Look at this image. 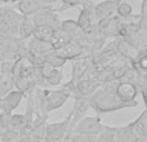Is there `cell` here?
<instances>
[{"label":"cell","mask_w":147,"mask_h":142,"mask_svg":"<svg viewBox=\"0 0 147 142\" xmlns=\"http://www.w3.org/2000/svg\"><path fill=\"white\" fill-rule=\"evenodd\" d=\"M88 98L89 107L93 109L98 114H106V112H115L123 109H132L137 106V101L124 102L119 98L115 93L106 91L105 88L99 87L96 92L90 94Z\"/></svg>","instance_id":"obj_1"},{"label":"cell","mask_w":147,"mask_h":142,"mask_svg":"<svg viewBox=\"0 0 147 142\" xmlns=\"http://www.w3.org/2000/svg\"><path fill=\"white\" fill-rule=\"evenodd\" d=\"M16 89L22 92L25 97L36 87L35 66L28 57H18L14 60L10 72Z\"/></svg>","instance_id":"obj_2"},{"label":"cell","mask_w":147,"mask_h":142,"mask_svg":"<svg viewBox=\"0 0 147 142\" xmlns=\"http://www.w3.org/2000/svg\"><path fill=\"white\" fill-rule=\"evenodd\" d=\"M63 81V72L61 69H54L47 64L35 67V84L39 88L58 87Z\"/></svg>","instance_id":"obj_3"},{"label":"cell","mask_w":147,"mask_h":142,"mask_svg":"<svg viewBox=\"0 0 147 142\" xmlns=\"http://www.w3.org/2000/svg\"><path fill=\"white\" fill-rule=\"evenodd\" d=\"M30 18L35 26L45 25V26H51L53 28H58L59 22H61V18L58 17V13L56 12L54 7H52V5H43Z\"/></svg>","instance_id":"obj_4"},{"label":"cell","mask_w":147,"mask_h":142,"mask_svg":"<svg viewBox=\"0 0 147 142\" xmlns=\"http://www.w3.org/2000/svg\"><path fill=\"white\" fill-rule=\"evenodd\" d=\"M70 122H71V114L62 122L51 123V124L45 125V136L44 140L51 141V142H62L65 136L67 135L70 128Z\"/></svg>","instance_id":"obj_5"},{"label":"cell","mask_w":147,"mask_h":142,"mask_svg":"<svg viewBox=\"0 0 147 142\" xmlns=\"http://www.w3.org/2000/svg\"><path fill=\"white\" fill-rule=\"evenodd\" d=\"M79 28L83 32H89V31L94 30L97 23V18L94 14V4L88 0L84 5H81V10L79 13V17L76 20Z\"/></svg>","instance_id":"obj_6"},{"label":"cell","mask_w":147,"mask_h":142,"mask_svg":"<svg viewBox=\"0 0 147 142\" xmlns=\"http://www.w3.org/2000/svg\"><path fill=\"white\" fill-rule=\"evenodd\" d=\"M103 124L101 123V119L98 116H84L74 125L72 135L76 133H83V135H92L97 136L101 132Z\"/></svg>","instance_id":"obj_7"},{"label":"cell","mask_w":147,"mask_h":142,"mask_svg":"<svg viewBox=\"0 0 147 142\" xmlns=\"http://www.w3.org/2000/svg\"><path fill=\"white\" fill-rule=\"evenodd\" d=\"M25 98V94L20 92L18 89H12L8 92L4 97H1V111L8 112V114H13L16 109L20 106L22 99Z\"/></svg>","instance_id":"obj_8"},{"label":"cell","mask_w":147,"mask_h":142,"mask_svg":"<svg viewBox=\"0 0 147 142\" xmlns=\"http://www.w3.org/2000/svg\"><path fill=\"white\" fill-rule=\"evenodd\" d=\"M115 94L124 102H133L140 94V91L136 87V84L130 81H119L115 89Z\"/></svg>","instance_id":"obj_9"},{"label":"cell","mask_w":147,"mask_h":142,"mask_svg":"<svg viewBox=\"0 0 147 142\" xmlns=\"http://www.w3.org/2000/svg\"><path fill=\"white\" fill-rule=\"evenodd\" d=\"M92 64V57H80L78 60H74L71 64V80L70 83H75L79 79H81L86 74L89 66Z\"/></svg>","instance_id":"obj_10"},{"label":"cell","mask_w":147,"mask_h":142,"mask_svg":"<svg viewBox=\"0 0 147 142\" xmlns=\"http://www.w3.org/2000/svg\"><path fill=\"white\" fill-rule=\"evenodd\" d=\"M58 54L62 56L66 61H74L78 60L80 57H84V48L79 43L71 40L70 43H67L65 47H62L61 49H58Z\"/></svg>","instance_id":"obj_11"},{"label":"cell","mask_w":147,"mask_h":142,"mask_svg":"<svg viewBox=\"0 0 147 142\" xmlns=\"http://www.w3.org/2000/svg\"><path fill=\"white\" fill-rule=\"evenodd\" d=\"M116 5L117 4L115 0H103L98 4H94V14H96L97 21L114 16L115 10H116Z\"/></svg>","instance_id":"obj_12"},{"label":"cell","mask_w":147,"mask_h":142,"mask_svg":"<svg viewBox=\"0 0 147 142\" xmlns=\"http://www.w3.org/2000/svg\"><path fill=\"white\" fill-rule=\"evenodd\" d=\"M130 124L133 132L140 138V142H147V110H143L140 116Z\"/></svg>","instance_id":"obj_13"},{"label":"cell","mask_w":147,"mask_h":142,"mask_svg":"<svg viewBox=\"0 0 147 142\" xmlns=\"http://www.w3.org/2000/svg\"><path fill=\"white\" fill-rule=\"evenodd\" d=\"M43 5L36 0H20L16 3V10L23 17H32Z\"/></svg>","instance_id":"obj_14"},{"label":"cell","mask_w":147,"mask_h":142,"mask_svg":"<svg viewBox=\"0 0 147 142\" xmlns=\"http://www.w3.org/2000/svg\"><path fill=\"white\" fill-rule=\"evenodd\" d=\"M71 40H72L71 36H70L67 32L62 31L61 28L58 27V28H54L53 35H52L51 40H49V44L52 45L53 51H58V49H61L62 47H65L67 43H70Z\"/></svg>","instance_id":"obj_15"},{"label":"cell","mask_w":147,"mask_h":142,"mask_svg":"<svg viewBox=\"0 0 147 142\" xmlns=\"http://www.w3.org/2000/svg\"><path fill=\"white\" fill-rule=\"evenodd\" d=\"M34 28H35V25L31 21V18L22 17V20L20 21V23L17 26V36L22 40H28L32 36Z\"/></svg>","instance_id":"obj_16"},{"label":"cell","mask_w":147,"mask_h":142,"mask_svg":"<svg viewBox=\"0 0 147 142\" xmlns=\"http://www.w3.org/2000/svg\"><path fill=\"white\" fill-rule=\"evenodd\" d=\"M115 142H140V138L136 136L132 129V124H127L123 127H117Z\"/></svg>","instance_id":"obj_17"},{"label":"cell","mask_w":147,"mask_h":142,"mask_svg":"<svg viewBox=\"0 0 147 142\" xmlns=\"http://www.w3.org/2000/svg\"><path fill=\"white\" fill-rule=\"evenodd\" d=\"M44 64L49 65V66L54 67V69H62V67L66 65V60L62 56H59L57 51H51L49 53H47L44 56Z\"/></svg>","instance_id":"obj_18"},{"label":"cell","mask_w":147,"mask_h":142,"mask_svg":"<svg viewBox=\"0 0 147 142\" xmlns=\"http://www.w3.org/2000/svg\"><path fill=\"white\" fill-rule=\"evenodd\" d=\"M116 131L117 127H111V125H103L101 132L96 136L94 142H115L116 138Z\"/></svg>","instance_id":"obj_19"},{"label":"cell","mask_w":147,"mask_h":142,"mask_svg":"<svg viewBox=\"0 0 147 142\" xmlns=\"http://www.w3.org/2000/svg\"><path fill=\"white\" fill-rule=\"evenodd\" d=\"M53 31H54V28L51 27V26H45V25L35 26L34 32H32V36H31V38L36 39V40L48 41V43H49L52 35H53Z\"/></svg>","instance_id":"obj_20"},{"label":"cell","mask_w":147,"mask_h":142,"mask_svg":"<svg viewBox=\"0 0 147 142\" xmlns=\"http://www.w3.org/2000/svg\"><path fill=\"white\" fill-rule=\"evenodd\" d=\"M59 28H61L62 31L69 34V35L71 36V39L76 35V34H79L81 31L80 28H79L78 23H76V20H71V18L61 20V22H59Z\"/></svg>","instance_id":"obj_21"},{"label":"cell","mask_w":147,"mask_h":142,"mask_svg":"<svg viewBox=\"0 0 147 142\" xmlns=\"http://www.w3.org/2000/svg\"><path fill=\"white\" fill-rule=\"evenodd\" d=\"M23 128H30L26 124V120L23 114H12L9 119V124H8V129L10 131H21Z\"/></svg>","instance_id":"obj_22"},{"label":"cell","mask_w":147,"mask_h":142,"mask_svg":"<svg viewBox=\"0 0 147 142\" xmlns=\"http://www.w3.org/2000/svg\"><path fill=\"white\" fill-rule=\"evenodd\" d=\"M14 81H13L12 76L5 75V74H0V98L4 97L8 92L14 89Z\"/></svg>","instance_id":"obj_23"},{"label":"cell","mask_w":147,"mask_h":142,"mask_svg":"<svg viewBox=\"0 0 147 142\" xmlns=\"http://www.w3.org/2000/svg\"><path fill=\"white\" fill-rule=\"evenodd\" d=\"M115 14H116L119 18H129L133 16V7L129 4V3L121 0L120 3H117Z\"/></svg>","instance_id":"obj_24"},{"label":"cell","mask_w":147,"mask_h":142,"mask_svg":"<svg viewBox=\"0 0 147 142\" xmlns=\"http://www.w3.org/2000/svg\"><path fill=\"white\" fill-rule=\"evenodd\" d=\"M88 0H59L61 5L58 8H54L56 12H63V10H69L70 8H74V7H81L84 5Z\"/></svg>","instance_id":"obj_25"},{"label":"cell","mask_w":147,"mask_h":142,"mask_svg":"<svg viewBox=\"0 0 147 142\" xmlns=\"http://www.w3.org/2000/svg\"><path fill=\"white\" fill-rule=\"evenodd\" d=\"M94 141H96V136L83 135V133L71 135V137H70V142H94Z\"/></svg>","instance_id":"obj_26"},{"label":"cell","mask_w":147,"mask_h":142,"mask_svg":"<svg viewBox=\"0 0 147 142\" xmlns=\"http://www.w3.org/2000/svg\"><path fill=\"white\" fill-rule=\"evenodd\" d=\"M36 1L40 3L41 5H52V7H53L54 4L59 3V0H36Z\"/></svg>","instance_id":"obj_27"},{"label":"cell","mask_w":147,"mask_h":142,"mask_svg":"<svg viewBox=\"0 0 147 142\" xmlns=\"http://www.w3.org/2000/svg\"><path fill=\"white\" fill-rule=\"evenodd\" d=\"M20 0H7V3H10V4H16V3H18Z\"/></svg>","instance_id":"obj_28"},{"label":"cell","mask_w":147,"mask_h":142,"mask_svg":"<svg viewBox=\"0 0 147 142\" xmlns=\"http://www.w3.org/2000/svg\"><path fill=\"white\" fill-rule=\"evenodd\" d=\"M0 142H4V138H3V135H0Z\"/></svg>","instance_id":"obj_29"},{"label":"cell","mask_w":147,"mask_h":142,"mask_svg":"<svg viewBox=\"0 0 147 142\" xmlns=\"http://www.w3.org/2000/svg\"><path fill=\"white\" fill-rule=\"evenodd\" d=\"M0 1H3V3H7V0H0Z\"/></svg>","instance_id":"obj_30"},{"label":"cell","mask_w":147,"mask_h":142,"mask_svg":"<svg viewBox=\"0 0 147 142\" xmlns=\"http://www.w3.org/2000/svg\"><path fill=\"white\" fill-rule=\"evenodd\" d=\"M43 142H51V141H45V140H44V141H43Z\"/></svg>","instance_id":"obj_31"},{"label":"cell","mask_w":147,"mask_h":142,"mask_svg":"<svg viewBox=\"0 0 147 142\" xmlns=\"http://www.w3.org/2000/svg\"><path fill=\"white\" fill-rule=\"evenodd\" d=\"M0 74H1V70H0Z\"/></svg>","instance_id":"obj_32"}]
</instances>
